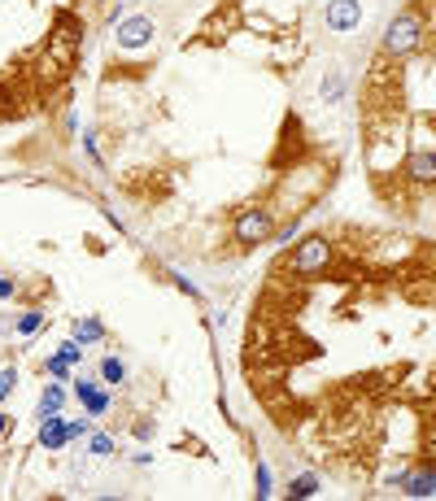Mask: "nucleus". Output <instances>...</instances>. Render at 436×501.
Here are the masks:
<instances>
[{"instance_id":"nucleus-12","label":"nucleus","mask_w":436,"mask_h":501,"mask_svg":"<svg viewBox=\"0 0 436 501\" xmlns=\"http://www.w3.org/2000/svg\"><path fill=\"white\" fill-rule=\"evenodd\" d=\"M101 375H105V384H123L127 366L118 362V357H101Z\"/></svg>"},{"instance_id":"nucleus-2","label":"nucleus","mask_w":436,"mask_h":501,"mask_svg":"<svg viewBox=\"0 0 436 501\" xmlns=\"http://www.w3.org/2000/svg\"><path fill=\"white\" fill-rule=\"evenodd\" d=\"M327 257H332V244H327L323 235H305V240L297 244V253H292L288 266L297 270V275H314V270L327 266Z\"/></svg>"},{"instance_id":"nucleus-19","label":"nucleus","mask_w":436,"mask_h":501,"mask_svg":"<svg viewBox=\"0 0 436 501\" xmlns=\"http://www.w3.org/2000/svg\"><path fill=\"white\" fill-rule=\"evenodd\" d=\"M79 353H84V349H79V340H70V344H62V357H66V362H79Z\"/></svg>"},{"instance_id":"nucleus-1","label":"nucleus","mask_w":436,"mask_h":501,"mask_svg":"<svg viewBox=\"0 0 436 501\" xmlns=\"http://www.w3.org/2000/svg\"><path fill=\"white\" fill-rule=\"evenodd\" d=\"M423 31H428V27H423V18L415 14V9L397 14L393 27H388V35H384V53H388V57H410V53H419Z\"/></svg>"},{"instance_id":"nucleus-21","label":"nucleus","mask_w":436,"mask_h":501,"mask_svg":"<svg viewBox=\"0 0 436 501\" xmlns=\"http://www.w3.org/2000/svg\"><path fill=\"white\" fill-rule=\"evenodd\" d=\"M9 432V414H0V436H5Z\"/></svg>"},{"instance_id":"nucleus-6","label":"nucleus","mask_w":436,"mask_h":501,"mask_svg":"<svg viewBox=\"0 0 436 501\" xmlns=\"http://www.w3.org/2000/svg\"><path fill=\"white\" fill-rule=\"evenodd\" d=\"M40 445H44V449L70 445V419H57V414H49V419H44V427H40Z\"/></svg>"},{"instance_id":"nucleus-13","label":"nucleus","mask_w":436,"mask_h":501,"mask_svg":"<svg viewBox=\"0 0 436 501\" xmlns=\"http://www.w3.org/2000/svg\"><path fill=\"white\" fill-rule=\"evenodd\" d=\"M40 327H44V314H35V309L18 318V331H22V336H31V331H40Z\"/></svg>"},{"instance_id":"nucleus-3","label":"nucleus","mask_w":436,"mask_h":501,"mask_svg":"<svg viewBox=\"0 0 436 501\" xmlns=\"http://www.w3.org/2000/svg\"><path fill=\"white\" fill-rule=\"evenodd\" d=\"M270 231H275V218H270L266 209H244L240 218H235V244H244V248L262 244Z\"/></svg>"},{"instance_id":"nucleus-22","label":"nucleus","mask_w":436,"mask_h":501,"mask_svg":"<svg viewBox=\"0 0 436 501\" xmlns=\"http://www.w3.org/2000/svg\"><path fill=\"white\" fill-rule=\"evenodd\" d=\"M97 5H105V0H97Z\"/></svg>"},{"instance_id":"nucleus-20","label":"nucleus","mask_w":436,"mask_h":501,"mask_svg":"<svg viewBox=\"0 0 436 501\" xmlns=\"http://www.w3.org/2000/svg\"><path fill=\"white\" fill-rule=\"evenodd\" d=\"M5 296H14V279H0V301H5Z\"/></svg>"},{"instance_id":"nucleus-17","label":"nucleus","mask_w":436,"mask_h":501,"mask_svg":"<svg viewBox=\"0 0 436 501\" xmlns=\"http://www.w3.org/2000/svg\"><path fill=\"white\" fill-rule=\"evenodd\" d=\"M257 497H270V471L257 467Z\"/></svg>"},{"instance_id":"nucleus-4","label":"nucleus","mask_w":436,"mask_h":501,"mask_svg":"<svg viewBox=\"0 0 436 501\" xmlns=\"http://www.w3.org/2000/svg\"><path fill=\"white\" fill-rule=\"evenodd\" d=\"M149 44H153V18L136 14V18H127L123 27H118V49L136 53V49H149Z\"/></svg>"},{"instance_id":"nucleus-16","label":"nucleus","mask_w":436,"mask_h":501,"mask_svg":"<svg viewBox=\"0 0 436 501\" xmlns=\"http://www.w3.org/2000/svg\"><path fill=\"white\" fill-rule=\"evenodd\" d=\"M92 453H97V458H110V453H114V440H110V436H92Z\"/></svg>"},{"instance_id":"nucleus-8","label":"nucleus","mask_w":436,"mask_h":501,"mask_svg":"<svg viewBox=\"0 0 436 501\" xmlns=\"http://www.w3.org/2000/svg\"><path fill=\"white\" fill-rule=\"evenodd\" d=\"M432 170H436L432 149H423V153H415V157H410V179H415V183L428 188V183H432Z\"/></svg>"},{"instance_id":"nucleus-11","label":"nucleus","mask_w":436,"mask_h":501,"mask_svg":"<svg viewBox=\"0 0 436 501\" xmlns=\"http://www.w3.org/2000/svg\"><path fill=\"white\" fill-rule=\"evenodd\" d=\"M314 493H319V475H297L288 488V497H314Z\"/></svg>"},{"instance_id":"nucleus-5","label":"nucleus","mask_w":436,"mask_h":501,"mask_svg":"<svg viewBox=\"0 0 436 501\" xmlns=\"http://www.w3.org/2000/svg\"><path fill=\"white\" fill-rule=\"evenodd\" d=\"M358 22H362L358 0H327V27L332 31H353Z\"/></svg>"},{"instance_id":"nucleus-15","label":"nucleus","mask_w":436,"mask_h":501,"mask_svg":"<svg viewBox=\"0 0 436 501\" xmlns=\"http://www.w3.org/2000/svg\"><path fill=\"white\" fill-rule=\"evenodd\" d=\"M14 379H18V371H14V366H5V371H0V401H5L9 392H14Z\"/></svg>"},{"instance_id":"nucleus-9","label":"nucleus","mask_w":436,"mask_h":501,"mask_svg":"<svg viewBox=\"0 0 436 501\" xmlns=\"http://www.w3.org/2000/svg\"><path fill=\"white\" fill-rule=\"evenodd\" d=\"M406 493H410V497H432V462L406 480Z\"/></svg>"},{"instance_id":"nucleus-10","label":"nucleus","mask_w":436,"mask_h":501,"mask_svg":"<svg viewBox=\"0 0 436 501\" xmlns=\"http://www.w3.org/2000/svg\"><path fill=\"white\" fill-rule=\"evenodd\" d=\"M62 401H66V392H62V384H53L49 392H44V401H40V410H35V419H49V414H57V410H62Z\"/></svg>"},{"instance_id":"nucleus-14","label":"nucleus","mask_w":436,"mask_h":501,"mask_svg":"<svg viewBox=\"0 0 436 501\" xmlns=\"http://www.w3.org/2000/svg\"><path fill=\"white\" fill-rule=\"evenodd\" d=\"M105 331H101V323L97 318H88V323H79V340H101Z\"/></svg>"},{"instance_id":"nucleus-18","label":"nucleus","mask_w":436,"mask_h":501,"mask_svg":"<svg viewBox=\"0 0 436 501\" xmlns=\"http://www.w3.org/2000/svg\"><path fill=\"white\" fill-rule=\"evenodd\" d=\"M49 371H53L57 379H66V371H70V362H66V357H62V353H57V357H53V362H49Z\"/></svg>"},{"instance_id":"nucleus-7","label":"nucleus","mask_w":436,"mask_h":501,"mask_svg":"<svg viewBox=\"0 0 436 501\" xmlns=\"http://www.w3.org/2000/svg\"><path fill=\"white\" fill-rule=\"evenodd\" d=\"M75 392L84 397L88 414H105V410H110V397H105V392H101L97 384H92V379H79V384H75Z\"/></svg>"}]
</instances>
